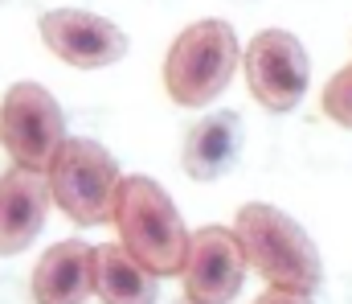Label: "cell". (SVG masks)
I'll use <instances>...</instances> for the list:
<instances>
[{
  "instance_id": "6da1fadb",
  "label": "cell",
  "mask_w": 352,
  "mask_h": 304,
  "mask_svg": "<svg viewBox=\"0 0 352 304\" xmlns=\"http://www.w3.org/2000/svg\"><path fill=\"white\" fill-rule=\"evenodd\" d=\"M111 222H115L119 243L127 247V255L135 263H144L156 280L184 272L192 234L184 230L173 198L152 177H140V173L135 177H123Z\"/></svg>"
},
{
  "instance_id": "7a4b0ae2",
  "label": "cell",
  "mask_w": 352,
  "mask_h": 304,
  "mask_svg": "<svg viewBox=\"0 0 352 304\" xmlns=\"http://www.w3.org/2000/svg\"><path fill=\"white\" fill-rule=\"evenodd\" d=\"M234 230L246 251V263L270 288H295V292L320 288V280H324L320 251L291 214L266 202H246L234 218Z\"/></svg>"
},
{
  "instance_id": "3957f363",
  "label": "cell",
  "mask_w": 352,
  "mask_h": 304,
  "mask_svg": "<svg viewBox=\"0 0 352 304\" xmlns=\"http://www.w3.org/2000/svg\"><path fill=\"white\" fill-rule=\"evenodd\" d=\"M238 62H242V45L226 21H192L168 45L164 91L180 107H205L230 87Z\"/></svg>"
},
{
  "instance_id": "277c9868",
  "label": "cell",
  "mask_w": 352,
  "mask_h": 304,
  "mask_svg": "<svg viewBox=\"0 0 352 304\" xmlns=\"http://www.w3.org/2000/svg\"><path fill=\"white\" fill-rule=\"evenodd\" d=\"M50 194L58 210L78 222V226H98L115 214V198H119V165L115 156L94 144V140H82V136H70L62 144V152L54 156L50 165Z\"/></svg>"
},
{
  "instance_id": "5b68a950",
  "label": "cell",
  "mask_w": 352,
  "mask_h": 304,
  "mask_svg": "<svg viewBox=\"0 0 352 304\" xmlns=\"http://www.w3.org/2000/svg\"><path fill=\"white\" fill-rule=\"evenodd\" d=\"M0 144L16 169L50 173L66 144V115L41 83H16L0 99Z\"/></svg>"
},
{
  "instance_id": "8992f818",
  "label": "cell",
  "mask_w": 352,
  "mask_h": 304,
  "mask_svg": "<svg viewBox=\"0 0 352 304\" xmlns=\"http://www.w3.org/2000/svg\"><path fill=\"white\" fill-rule=\"evenodd\" d=\"M242 66H246L250 95L263 103L266 111H274V115L295 111L299 99L307 95L311 62H307L303 41L295 33H287V29H263V33H254V41L242 54Z\"/></svg>"
},
{
  "instance_id": "52a82bcc",
  "label": "cell",
  "mask_w": 352,
  "mask_h": 304,
  "mask_svg": "<svg viewBox=\"0 0 352 304\" xmlns=\"http://www.w3.org/2000/svg\"><path fill=\"white\" fill-rule=\"evenodd\" d=\"M246 280V251L238 230L230 226H201L192 230V247L180 272L188 304H230Z\"/></svg>"
},
{
  "instance_id": "ba28073f",
  "label": "cell",
  "mask_w": 352,
  "mask_h": 304,
  "mask_svg": "<svg viewBox=\"0 0 352 304\" xmlns=\"http://www.w3.org/2000/svg\"><path fill=\"white\" fill-rule=\"evenodd\" d=\"M37 33L45 41L50 54H58L66 66H78V70H102V66H115L123 54H127V33L87 8H54V12H41L37 21Z\"/></svg>"
},
{
  "instance_id": "9c48e42d",
  "label": "cell",
  "mask_w": 352,
  "mask_h": 304,
  "mask_svg": "<svg viewBox=\"0 0 352 304\" xmlns=\"http://www.w3.org/2000/svg\"><path fill=\"white\" fill-rule=\"evenodd\" d=\"M50 202L54 194L45 173L16 169V165L0 173V255H21L37 239Z\"/></svg>"
},
{
  "instance_id": "30bf717a",
  "label": "cell",
  "mask_w": 352,
  "mask_h": 304,
  "mask_svg": "<svg viewBox=\"0 0 352 304\" xmlns=\"http://www.w3.org/2000/svg\"><path fill=\"white\" fill-rule=\"evenodd\" d=\"M94 292V247L82 239L54 243L33 267V301L37 304H82Z\"/></svg>"
},
{
  "instance_id": "8fae6325",
  "label": "cell",
  "mask_w": 352,
  "mask_h": 304,
  "mask_svg": "<svg viewBox=\"0 0 352 304\" xmlns=\"http://www.w3.org/2000/svg\"><path fill=\"white\" fill-rule=\"evenodd\" d=\"M242 152V119L238 111H209L205 119H197L184 136L180 148V169L192 181H217L234 169Z\"/></svg>"
},
{
  "instance_id": "7c38bea8",
  "label": "cell",
  "mask_w": 352,
  "mask_h": 304,
  "mask_svg": "<svg viewBox=\"0 0 352 304\" xmlns=\"http://www.w3.org/2000/svg\"><path fill=\"white\" fill-rule=\"evenodd\" d=\"M94 296L102 304H156V276L127 255L123 243L94 247Z\"/></svg>"
},
{
  "instance_id": "4fadbf2b",
  "label": "cell",
  "mask_w": 352,
  "mask_h": 304,
  "mask_svg": "<svg viewBox=\"0 0 352 304\" xmlns=\"http://www.w3.org/2000/svg\"><path fill=\"white\" fill-rule=\"evenodd\" d=\"M324 115L352 132V66L336 70L324 87Z\"/></svg>"
},
{
  "instance_id": "5bb4252c",
  "label": "cell",
  "mask_w": 352,
  "mask_h": 304,
  "mask_svg": "<svg viewBox=\"0 0 352 304\" xmlns=\"http://www.w3.org/2000/svg\"><path fill=\"white\" fill-rule=\"evenodd\" d=\"M254 304H311V292H295V288H266Z\"/></svg>"
},
{
  "instance_id": "9a60e30c",
  "label": "cell",
  "mask_w": 352,
  "mask_h": 304,
  "mask_svg": "<svg viewBox=\"0 0 352 304\" xmlns=\"http://www.w3.org/2000/svg\"><path fill=\"white\" fill-rule=\"evenodd\" d=\"M176 304H188V301H176Z\"/></svg>"
}]
</instances>
